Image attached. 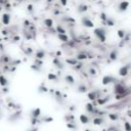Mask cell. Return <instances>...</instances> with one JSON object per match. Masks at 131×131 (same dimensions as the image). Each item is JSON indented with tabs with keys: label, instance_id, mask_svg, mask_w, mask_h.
Instances as JSON below:
<instances>
[{
	"label": "cell",
	"instance_id": "cell-1",
	"mask_svg": "<svg viewBox=\"0 0 131 131\" xmlns=\"http://www.w3.org/2000/svg\"><path fill=\"white\" fill-rule=\"evenodd\" d=\"M114 93L116 94V99H122L128 96L130 90H128V87H126L125 84L119 81L116 84H114Z\"/></svg>",
	"mask_w": 131,
	"mask_h": 131
},
{
	"label": "cell",
	"instance_id": "cell-2",
	"mask_svg": "<svg viewBox=\"0 0 131 131\" xmlns=\"http://www.w3.org/2000/svg\"><path fill=\"white\" fill-rule=\"evenodd\" d=\"M93 35L95 36L99 42L104 43L107 41V36H108V30L106 27H97L93 29Z\"/></svg>",
	"mask_w": 131,
	"mask_h": 131
},
{
	"label": "cell",
	"instance_id": "cell-3",
	"mask_svg": "<svg viewBox=\"0 0 131 131\" xmlns=\"http://www.w3.org/2000/svg\"><path fill=\"white\" fill-rule=\"evenodd\" d=\"M117 82H119L118 79H117L115 76H113V75H111V74L104 75V76L102 77V79H101V83H102V85H104V86H108V85H110V84H116Z\"/></svg>",
	"mask_w": 131,
	"mask_h": 131
},
{
	"label": "cell",
	"instance_id": "cell-4",
	"mask_svg": "<svg viewBox=\"0 0 131 131\" xmlns=\"http://www.w3.org/2000/svg\"><path fill=\"white\" fill-rule=\"evenodd\" d=\"M103 95L102 91L96 89V90H91L89 92H87V97H88L89 100L91 101H96L98 98H100L101 96Z\"/></svg>",
	"mask_w": 131,
	"mask_h": 131
},
{
	"label": "cell",
	"instance_id": "cell-5",
	"mask_svg": "<svg viewBox=\"0 0 131 131\" xmlns=\"http://www.w3.org/2000/svg\"><path fill=\"white\" fill-rule=\"evenodd\" d=\"M129 6H130L129 0H121L117 5V12H119V13L126 12L128 10Z\"/></svg>",
	"mask_w": 131,
	"mask_h": 131
},
{
	"label": "cell",
	"instance_id": "cell-6",
	"mask_svg": "<svg viewBox=\"0 0 131 131\" xmlns=\"http://www.w3.org/2000/svg\"><path fill=\"white\" fill-rule=\"evenodd\" d=\"M81 25L83 26V27L88 28V29H93L94 28V23L88 15H83L81 17Z\"/></svg>",
	"mask_w": 131,
	"mask_h": 131
},
{
	"label": "cell",
	"instance_id": "cell-7",
	"mask_svg": "<svg viewBox=\"0 0 131 131\" xmlns=\"http://www.w3.org/2000/svg\"><path fill=\"white\" fill-rule=\"evenodd\" d=\"M131 72V63L129 64H126L124 66H122L120 69H119V71H118V74L120 77H126L128 74H130Z\"/></svg>",
	"mask_w": 131,
	"mask_h": 131
},
{
	"label": "cell",
	"instance_id": "cell-8",
	"mask_svg": "<svg viewBox=\"0 0 131 131\" xmlns=\"http://www.w3.org/2000/svg\"><path fill=\"white\" fill-rule=\"evenodd\" d=\"M52 96H53V98H54L59 104H64V103H65V98L67 97L66 95H65L63 92H60L59 90H54V92L52 93Z\"/></svg>",
	"mask_w": 131,
	"mask_h": 131
},
{
	"label": "cell",
	"instance_id": "cell-9",
	"mask_svg": "<svg viewBox=\"0 0 131 131\" xmlns=\"http://www.w3.org/2000/svg\"><path fill=\"white\" fill-rule=\"evenodd\" d=\"M12 62V58L9 54L7 53H1V55H0V63H1V65H10Z\"/></svg>",
	"mask_w": 131,
	"mask_h": 131
},
{
	"label": "cell",
	"instance_id": "cell-10",
	"mask_svg": "<svg viewBox=\"0 0 131 131\" xmlns=\"http://www.w3.org/2000/svg\"><path fill=\"white\" fill-rule=\"evenodd\" d=\"M119 57V49L118 48H114L110 51L109 53V62H116Z\"/></svg>",
	"mask_w": 131,
	"mask_h": 131
},
{
	"label": "cell",
	"instance_id": "cell-11",
	"mask_svg": "<svg viewBox=\"0 0 131 131\" xmlns=\"http://www.w3.org/2000/svg\"><path fill=\"white\" fill-rule=\"evenodd\" d=\"M52 65L55 66L58 70H64L65 69V65L63 63V60L60 59L58 56H54L53 58H52Z\"/></svg>",
	"mask_w": 131,
	"mask_h": 131
},
{
	"label": "cell",
	"instance_id": "cell-12",
	"mask_svg": "<svg viewBox=\"0 0 131 131\" xmlns=\"http://www.w3.org/2000/svg\"><path fill=\"white\" fill-rule=\"evenodd\" d=\"M110 100H111V94H108V95H102V96L100 98H98L95 102H96V104H98V106H104V104L108 103Z\"/></svg>",
	"mask_w": 131,
	"mask_h": 131
},
{
	"label": "cell",
	"instance_id": "cell-13",
	"mask_svg": "<svg viewBox=\"0 0 131 131\" xmlns=\"http://www.w3.org/2000/svg\"><path fill=\"white\" fill-rule=\"evenodd\" d=\"M23 36L26 40H35L36 37L34 36V34L29 30V29H23Z\"/></svg>",
	"mask_w": 131,
	"mask_h": 131
},
{
	"label": "cell",
	"instance_id": "cell-14",
	"mask_svg": "<svg viewBox=\"0 0 131 131\" xmlns=\"http://www.w3.org/2000/svg\"><path fill=\"white\" fill-rule=\"evenodd\" d=\"M88 86H87L84 82H80L79 84H78V86H77V92L78 93H82V94H84V93H87L88 92Z\"/></svg>",
	"mask_w": 131,
	"mask_h": 131
},
{
	"label": "cell",
	"instance_id": "cell-15",
	"mask_svg": "<svg viewBox=\"0 0 131 131\" xmlns=\"http://www.w3.org/2000/svg\"><path fill=\"white\" fill-rule=\"evenodd\" d=\"M22 118V111H20V110H17V111H15L12 115H10L9 117H8V121L9 122H15V121H17V120H20Z\"/></svg>",
	"mask_w": 131,
	"mask_h": 131
},
{
	"label": "cell",
	"instance_id": "cell-16",
	"mask_svg": "<svg viewBox=\"0 0 131 131\" xmlns=\"http://www.w3.org/2000/svg\"><path fill=\"white\" fill-rule=\"evenodd\" d=\"M10 21H11V15L9 12H4L1 16V23L4 25V26H8L10 24Z\"/></svg>",
	"mask_w": 131,
	"mask_h": 131
},
{
	"label": "cell",
	"instance_id": "cell-17",
	"mask_svg": "<svg viewBox=\"0 0 131 131\" xmlns=\"http://www.w3.org/2000/svg\"><path fill=\"white\" fill-rule=\"evenodd\" d=\"M34 56H35V58H38V59H44L46 56V51L42 48H39L35 51Z\"/></svg>",
	"mask_w": 131,
	"mask_h": 131
},
{
	"label": "cell",
	"instance_id": "cell-18",
	"mask_svg": "<svg viewBox=\"0 0 131 131\" xmlns=\"http://www.w3.org/2000/svg\"><path fill=\"white\" fill-rule=\"evenodd\" d=\"M64 80H65V82H66L68 85H70V86H74V85L76 84L75 78H74V76L71 75V74H67V75L65 76V78H64Z\"/></svg>",
	"mask_w": 131,
	"mask_h": 131
},
{
	"label": "cell",
	"instance_id": "cell-19",
	"mask_svg": "<svg viewBox=\"0 0 131 131\" xmlns=\"http://www.w3.org/2000/svg\"><path fill=\"white\" fill-rule=\"evenodd\" d=\"M79 62H83V60H86L88 58V51H80L78 52L75 56Z\"/></svg>",
	"mask_w": 131,
	"mask_h": 131
},
{
	"label": "cell",
	"instance_id": "cell-20",
	"mask_svg": "<svg viewBox=\"0 0 131 131\" xmlns=\"http://www.w3.org/2000/svg\"><path fill=\"white\" fill-rule=\"evenodd\" d=\"M88 5L87 4H85V3H80L79 5L77 6V12L79 13V14H82V13H85V12H87L88 11Z\"/></svg>",
	"mask_w": 131,
	"mask_h": 131
},
{
	"label": "cell",
	"instance_id": "cell-21",
	"mask_svg": "<svg viewBox=\"0 0 131 131\" xmlns=\"http://www.w3.org/2000/svg\"><path fill=\"white\" fill-rule=\"evenodd\" d=\"M41 116V109L40 108H35L30 112V117L35 118V119H39Z\"/></svg>",
	"mask_w": 131,
	"mask_h": 131
},
{
	"label": "cell",
	"instance_id": "cell-22",
	"mask_svg": "<svg viewBox=\"0 0 131 131\" xmlns=\"http://www.w3.org/2000/svg\"><path fill=\"white\" fill-rule=\"evenodd\" d=\"M122 41L120 42V44H119V47H123L124 45H126L127 43H129L130 42V40H131V33H129V32H127V34H126V36L123 38V39H121Z\"/></svg>",
	"mask_w": 131,
	"mask_h": 131
},
{
	"label": "cell",
	"instance_id": "cell-23",
	"mask_svg": "<svg viewBox=\"0 0 131 131\" xmlns=\"http://www.w3.org/2000/svg\"><path fill=\"white\" fill-rule=\"evenodd\" d=\"M43 25L45 26V28L50 29V28H53L54 22H53V20H52V19H50V17H46V19L43 20Z\"/></svg>",
	"mask_w": 131,
	"mask_h": 131
},
{
	"label": "cell",
	"instance_id": "cell-24",
	"mask_svg": "<svg viewBox=\"0 0 131 131\" xmlns=\"http://www.w3.org/2000/svg\"><path fill=\"white\" fill-rule=\"evenodd\" d=\"M93 124L94 125H97V126H100L102 124H104V118L102 116H95L92 120Z\"/></svg>",
	"mask_w": 131,
	"mask_h": 131
},
{
	"label": "cell",
	"instance_id": "cell-25",
	"mask_svg": "<svg viewBox=\"0 0 131 131\" xmlns=\"http://www.w3.org/2000/svg\"><path fill=\"white\" fill-rule=\"evenodd\" d=\"M95 106L93 104V102H88V103H86L85 104V110H86V112L88 113V114H94V111H95Z\"/></svg>",
	"mask_w": 131,
	"mask_h": 131
},
{
	"label": "cell",
	"instance_id": "cell-26",
	"mask_svg": "<svg viewBox=\"0 0 131 131\" xmlns=\"http://www.w3.org/2000/svg\"><path fill=\"white\" fill-rule=\"evenodd\" d=\"M47 79H48L49 81H52V82L57 83V82L59 81V75H58V74H54V73H48Z\"/></svg>",
	"mask_w": 131,
	"mask_h": 131
},
{
	"label": "cell",
	"instance_id": "cell-27",
	"mask_svg": "<svg viewBox=\"0 0 131 131\" xmlns=\"http://www.w3.org/2000/svg\"><path fill=\"white\" fill-rule=\"evenodd\" d=\"M79 120H80V122L82 124H88V123H90V121H91L90 117L88 115H85V114H81L80 117H79Z\"/></svg>",
	"mask_w": 131,
	"mask_h": 131
},
{
	"label": "cell",
	"instance_id": "cell-28",
	"mask_svg": "<svg viewBox=\"0 0 131 131\" xmlns=\"http://www.w3.org/2000/svg\"><path fill=\"white\" fill-rule=\"evenodd\" d=\"M8 85H9V81H8L6 76L1 74V75H0V86H1V87H6Z\"/></svg>",
	"mask_w": 131,
	"mask_h": 131
},
{
	"label": "cell",
	"instance_id": "cell-29",
	"mask_svg": "<svg viewBox=\"0 0 131 131\" xmlns=\"http://www.w3.org/2000/svg\"><path fill=\"white\" fill-rule=\"evenodd\" d=\"M37 91L39 92V93H47V92H49V89L46 87V85H45V83L44 82H42L39 86H38V88H37Z\"/></svg>",
	"mask_w": 131,
	"mask_h": 131
},
{
	"label": "cell",
	"instance_id": "cell-30",
	"mask_svg": "<svg viewBox=\"0 0 131 131\" xmlns=\"http://www.w3.org/2000/svg\"><path fill=\"white\" fill-rule=\"evenodd\" d=\"M56 35H57V39L60 42H64V43L70 42V37L68 36V34H56Z\"/></svg>",
	"mask_w": 131,
	"mask_h": 131
},
{
	"label": "cell",
	"instance_id": "cell-31",
	"mask_svg": "<svg viewBox=\"0 0 131 131\" xmlns=\"http://www.w3.org/2000/svg\"><path fill=\"white\" fill-rule=\"evenodd\" d=\"M66 64H68V65H70L71 67H74V66H76L78 63H79V60H78L76 57H70V58H66Z\"/></svg>",
	"mask_w": 131,
	"mask_h": 131
},
{
	"label": "cell",
	"instance_id": "cell-32",
	"mask_svg": "<svg viewBox=\"0 0 131 131\" xmlns=\"http://www.w3.org/2000/svg\"><path fill=\"white\" fill-rule=\"evenodd\" d=\"M23 52L28 55V56H32L34 54V49L31 47V46H28V47H23Z\"/></svg>",
	"mask_w": 131,
	"mask_h": 131
},
{
	"label": "cell",
	"instance_id": "cell-33",
	"mask_svg": "<svg viewBox=\"0 0 131 131\" xmlns=\"http://www.w3.org/2000/svg\"><path fill=\"white\" fill-rule=\"evenodd\" d=\"M55 30H56V33H57V34H67L66 28L64 27L63 25H60V24H57V25L55 26Z\"/></svg>",
	"mask_w": 131,
	"mask_h": 131
},
{
	"label": "cell",
	"instance_id": "cell-34",
	"mask_svg": "<svg viewBox=\"0 0 131 131\" xmlns=\"http://www.w3.org/2000/svg\"><path fill=\"white\" fill-rule=\"evenodd\" d=\"M114 26H116V20L113 16H109L106 23V27H114Z\"/></svg>",
	"mask_w": 131,
	"mask_h": 131
},
{
	"label": "cell",
	"instance_id": "cell-35",
	"mask_svg": "<svg viewBox=\"0 0 131 131\" xmlns=\"http://www.w3.org/2000/svg\"><path fill=\"white\" fill-rule=\"evenodd\" d=\"M108 17H109V15L106 12H104V11H101L99 13V19H100V21H101V23H102V25L104 26V27H106V23H107Z\"/></svg>",
	"mask_w": 131,
	"mask_h": 131
},
{
	"label": "cell",
	"instance_id": "cell-36",
	"mask_svg": "<svg viewBox=\"0 0 131 131\" xmlns=\"http://www.w3.org/2000/svg\"><path fill=\"white\" fill-rule=\"evenodd\" d=\"M64 120L67 122V123H70V122H75V116L73 114H70V113H69V114L65 115Z\"/></svg>",
	"mask_w": 131,
	"mask_h": 131
},
{
	"label": "cell",
	"instance_id": "cell-37",
	"mask_svg": "<svg viewBox=\"0 0 131 131\" xmlns=\"http://www.w3.org/2000/svg\"><path fill=\"white\" fill-rule=\"evenodd\" d=\"M126 34H127V31L124 30V29H119L117 31V36H118L119 39H123L126 36Z\"/></svg>",
	"mask_w": 131,
	"mask_h": 131
},
{
	"label": "cell",
	"instance_id": "cell-38",
	"mask_svg": "<svg viewBox=\"0 0 131 131\" xmlns=\"http://www.w3.org/2000/svg\"><path fill=\"white\" fill-rule=\"evenodd\" d=\"M31 70L32 71H34V72H36V73H40V72H42V67L41 66H38V65H36V64H32L31 65Z\"/></svg>",
	"mask_w": 131,
	"mask_h": 131
},
{
	"label": "cell",
	"instance_id": "cell-39",
	"mask_svg": "<svg viewBox=\"0 0 131 131\" xmlns=\"http://www.w3.org/2000/svg\"><path fill=\"white\" fill-rule=\"evenodd\" d=\"M109 119L112 121H117L120 119V115L118 113H110L109 114Z\"/></svg>",
	"mask_w": 131,
	"mask_h": 131
},
{
	"label": "cell",
	"instance_id": "cell-40",
	"mask_svg": "<svg viewBox=\"0 0 131 131\" xmlns=\"http://www.w3.org/2000/svg\"><path fill=\"white\" fill-rule=\"evenodd\" d=\"M62 21L68 23L69 25H74L75 24V20L73 19V17H69V16H63Z\"/></svg>",
	"mask_w": 131,
	"mask_h": 131
},
{
	"label": "cell",
	"instance_id": "cell-41",
	"mask_svg": "<svg viewBox=\"0 0 131 131\" xmlns=\"http://www.w3.org/2000/svg\"><path fill=\"white\" fill-rule=\"evenodd\" d=\"M21 41V36L19 34H14V35H12V37H11V39H10V42L11 43H19Z\"/></svg>",
	"mask_w": 131,
	"mask_h": 131
},
{
	"label": "cell",
	"instance_id": "cell-42",
	"mask_svg": "<svg viewBox=\"0 0 131 131\" xmlns=\"http://www.w3.org/2000/svg\"><path fill=\"white\" fill-rule=\"evenodd\" d=\"M67 127L70 130H73V131L78 129V126L76 125V122H70V123H67Z\"/></svg>",
	"mask_w": 131,
	"mask_h": 131
},
{
	"label": "cell",
	"instance_id": "cell-43",
	"mask_svg": "<svg viewBox=\"0 0 131 131\" xmlns=\"http://www.w3.org/2000/svg\"><path fill=\"white\" fill-rule=\"evenodd\" d=\"M88 74H89V76H91V77H95V76L97 75L96 69H95L94 67H90V68L88 69Z\"/></svg>",
	"mask_w": 131,
	"mask_h": 131
},
{
	"label": "cell",
	"instance_id": "cell-44",
	"mask_svg": "<svg viewBox=\"0 0 131 131\" xmlns=\"http://www.w3.org/2000/svg\"><path fill=\"white\" fill-rule=\"evenodd\" d=\"M72 68L75 70V71H81V70L84 68V64H83L82 62H79L76 66H74V67H72Z\"/></svg>",
	"mask_w": 131,
	"mask_h": 131
},
{
	"label": "cell",
	"instance_id": "cell-45",
	"mask_svg": "<svg viewBox=\"0 0 131 131\" xmlns=\"http://www.w3.org/2000/svg\"><path fill=\"white\" fill-rule=\"evenodd\" d=\"M3 8H4V9L6 10V12H9L10 10H11V4H10V2L9 1H8V0H7V1L4 3V5H3Z\"/></svg>",
	"mask_w": 131,
	"mask_h": 131
},
{
	"label": "cell",
	"instance_id": "cell-46",
	"mask_svg": "<svg viewBox=\"0 0 131 131\" xmlns=\"http://www.w3.org/2000/svg\"><path fill=\"white\" fill-rule=\"evenodd\" d=\"M34 5L33 4H31V3H29L28 5H27V12L29 13V14H33L34 13Z\"/></svg>",
	"mask_w": 131,
	"mask_h": 131
},
{
	"label": "cell",
	"instance_id": "cell-47",
	"mask_svg": "<svg viewBox=\"0 0 131 131\" xmlns=\"http://www.w3.org/2000/svg\"><path fill=\"white\" fill-rule=\"evenodd\" d=\"M31 22L29 21V20H25L24 22H23V27L25 28V29H29V27L31 26Z\"/></svg>",
	"mask_w": 131,
	"mask_h": 131
},
{
	"label": "cell",
	"instance_id": "cell-48",
	"mask_svg": "<svg viewBox=\"0 0 131 131\" xmlns=\"http://www.w3.org/2000/svg\"><path fill=\"white\" fill-rule=\"evenodd\" d=\"M34 64H36L38 66H41L43 67V64H44V62H43V59H38V58H35L34 59Z\"/></svg>",
	"mask_w": 131,
	"mask_h": 131
},
{
	"label": "cell",
	"instance_id": "cell-49",
	"mask_svg": "<svg viewBox=\"0 0 131 131\" xmlns=\"http://www.w3.org/2000/svg\"><path fill=\"white\" fill-rule=\"evenodd\" d=\"M124 129L125 131H131V124L129 122H125L124 123Z\"/></svg>",
	"mask_w": 131,
	"mask_h": 131
},
{
	"label": "cell",
	"instance_id": "cell-50",
	"mask_svg": "<svg viewBox=\"0 0 131 131\" xmlns=\"http://www.w3.org/2000/svg\"><path fill=\"white\" fill-rule=\"evenodd\" d=\"M41 120V122H52L53 121V118H51V117H44L43 119H40Z\"/></svg>",
	"mask_w": 131,
	"mask_h": 131
},
{
	"label": "cell",
	"instance_id": "cell-51",
	"mask_svg": "<svg viewBox=\"0 0 131 131\" xmlns=\"http://www.w3.org/2000/svg\"><path fill=\"white\" fill-rule=\"evenodd\" d=\"M58 1H59V4L63 7H66L68 5V0H58Z\"/></svg>",
	"mask_w": 131,
	"mask_h": 131
},
{
	"label": "cell",
	"instance_id": "cell-52",
	"mask_svg": "<svg viewBox=\"0 0 131 131\" xmlns=\"http://www.w3.org/2000/svg\"><path fill=\"white\" fill-rule=\"evenodd\" d=\"M109 131H120V128H118V126H111Z\"/></svg>",
	"mask_w": 131,
	"mask_h": 131
},
{
	"label": "cell",
	"instance_id": "cell-53",
	"mask_svg": "<svg viewBox=\"0 0 131 131\" xmlns=\"http://www.w3.org/2000/svg\"><path fill=\"white\" fill-rule=\"evenodd\" d=\"M69 111H70V112H75V111H76V106H74V104L70 106V107H69Z\"/></svg>",
	"mask_w": 131,
	"mask_h": 131
},
{
	"label": "cell",
	"instance_id": "cell-54",
	"mask_svg": "<svg viewBox=\"0 0 131 131\" xmlns=\"http://www.w3.org/2000/svg\"><path fill=\"white\" fill-rule=\"evenodd\" d=\"M2 91H3L4 93H7L8 91H9V88H8V86H6V87H2Z\"/></svg>",
	"mask_w": 131,
	"mask_h": 131
},
{
	"label": "cell",
	"instance_id": "cell-55",
	"mask_svg": "<svg viewBox=\"0 0 131 131\" xmlns=\"http://www.w3.org/2000/svg\"><path fill=\"white\" fill-rule=\"evenodd\" d=\"M60 55H62V51H57V52H56V56H58V57H59Z\"/></svg>",
	"mask_w": 131,
	"mask_h": 131
},
{
	"label": "cell",
	"instance_id": "cell-56",
	"mask_svg": "<svg viewBox=\"0 0 131 131\" xmlns=\"http://www.w3.org/2000/svg\"><path fill=\"white\" fill-rule=\"evenodd\" d=\"M2 9H4V8H3V5H1V4H0V11H1Z\"/></svg>",
	"mask_w": 131,
	"mask_h": 131
},
{
	"label": "cell",
	"instance_id": "cell-57",
	"mask_svg": "<svg viewBox=\"0 0 131 131\" xmlns=\"http://www.w3.org/2000/svg\"><path fill=\"white\" fill-rule=\"evenodd\" d=\"M0 117H1V104H0Z\"/></svg>",
	"mask_w": 131,
	"mask_h": 131
},
{
	"label": "cell",
	"instance_id": "cell-58",
	"mask_svg": "<svg viewBox=\"0 0 131 131\" xmlns=\"http://www.w3.org/2000/svg\"><path fill=\"white\" fill-rule=\"evenodd\" d=\"M84 131H92V130H90V129H85Z\"/></svg>",
	"mask_w": 131,
	"mask_h": 131
},
{
	"label": "cell",
	"instance_id": "cell-59",
	"mask_svg": "<svg viewBox=\"0 0 131 131\" xmlns=\"http://www.w3.org/2000/svg\"><path fill=\"white\" fill-rule=\"evenodd\" d=\"M90 1H97V0H90Z\"/></svg>",
	"mask_w": 131,
	"mask_h": 131
},
{
	"label": "cell",
	"instance_id": "cell-60",
	"mask_svg": "<svg viewBox=\"0 0 131 131\" xmlns=\"http://www.w3.org/2000/svg\"><path fill=\"white\" fill-rule=\"evenodd\" d=\"M2 74V72H1V70H0V75H1Z\"/></svg>",
	"mask_w": 131,
	"mask_h": 131
},
{
	"label": "cell",
	"instance_id": "cell-61",
	"mask_svg": "<svg viewBox=\"0 0 131 131\" xmlns=\"http://www.w3.org/2000/svg\"><path fill=\"white\" fill-rule=\"evenodd\" d=\"M110 1H115V0H110Z\"/></svg>",
	"mask_w": 131,
	"mask_h": 131
},
{
	"label": "cell",
	"instance_id": "cell-62",
	"mask_svg": "<svg viewBox=\"0 0 131 131\" xmlns=\"http://www.w3.org/2000/svg\"><path fill=\"white\" fill-rule=\"evenodd\" d=\"M32 1H36V0H32Z\"/></svg>",
	"mask_w": 131,
	"mask_h": 131
},
{
	"label": "cell",
	"instance_id": "cell-63",
	"mask_svg": "<svg viewBox=\"0 0 131 131\" xmlns=\"http://www.w3.org/2000/svg\"><path fill=\"white\" fill-rule=\"evenodd\" d=\"M0 66H1V63H0Z\"/></svg>",
	"mask_w": 131,
	"mask_h": 131
},
{
	"label": "cell",
	"instance_id": "cell-64",
	"mask_svg": "<svg viewBox=\"0 0 131 131\" xmlns=\"http://www.w3.org/2000/svg\"><path fill=\"white\" fill-rule=\"evenodd\" d=\"M130 74H131V72H130Z\"/></svg>",
	"mask_w": 131,
	"mask_h": 131
}]
</instances>
